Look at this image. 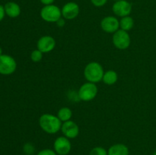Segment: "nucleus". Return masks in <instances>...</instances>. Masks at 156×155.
<instances>
[{
    "mask_svg": "<svg viewBox=\"0 0 156 155\" xmlns=\"http://www.w3.org/2000/svg\"><path fill=\"white\" fill-rule=\"evenodd\" d=\"M104 70L103 66L99 62H91L87 64L84 69V76L87 81L97 84L101 81L103 78Z\"/></svg>",
    "mask_w": 156,
    "mask_h": 155,
    "instance_id": "obj_2",
    "label": "nucleus"
},
{
    "mask_svg": "<svg viewBox=\"0 0 156 155\" xmlns=\"http://www.w3.org/2000/svg\"><path fill=\"white\" fill-rule=\"evenodd\" d=\"M112 43L114 46L120 50H125L128 49L131 43V38L129 33L125 30H117L112 36Z\"/></svg>",
    "mask_w": 156,
    "mask_h": 155,
    "instance_id": "obj_5",
    "label": "nucleus"
},
{
    "mask_svg": "<svg viewBox=\"0 0 156 155\" xmlns=\"http://www.w3.org/2000/svg\"><path fill=\"white\" fill-rule=\"evenodd\" d=\"M98 89L96 84L91 82H85L81 85L78 91V97L82 101L88 102L94 100L97 96Z\"/></svg>",
    "mask_w": 156,
    "mask_h": 155,
    "instance_id": "obj_4",
    "label": "nucleus"
},
{
    "mask_svg": "<svg viewBox=\"0 0 156 155\" xmlns=\"http://www.w3.org/2000/svg\"><path fill=\"white\" fill-rule=\"evenodd\" d=\"M62 122L57 115L50 113H44L40 116L39 126L41 129L49 135H54L61 130Z\"/></svg>",
    "mask_w": 156,
    "mask_h": 155,
    "instance_id": "obj_1",
    "label": "nucleus"
},
{
    "mask_svg": "<svg viewBox=\"0 0 156 155\" xmlns=\"http://www.w3.org/2000/svg\"><path fill=\"white\" fill-rule=\"evenodd\" d=\"M108 155H129V150L126 144L117 143L108 148Z\"/></svg>",
    "mask_w": 156,
    "mask_h": 155,
    "instance_id": "obj_14",
    "label": "nucleus"
},
{
    "mask_svg": "<svg viewBox=\"0 0 156 155\" xmlns=\"http://www.w3.org/2000/svg\"><path fill=\"white\" fill-rule=\"evenodd\" d=\"M152 155H156V151L154 152V153H153V154H152Z\"/></svg>",
    "mask_w": 156,
    "mask_h": 155,
    "instance_id": "obj_27",
    "label": "nucleus"
},
{
    "mask_svg": "<svg viewBox=\"0 0 156 155\" xmlns=\"http://www.w3.org/2000/svg\"><path fill=\"white\" fill-rule=\"evenodd\" d=\"M65 20H66L65 18H63L62 17L61 18H59V19L58 20V21L56 22V25H57L59 27H64V26H65V24H66Z\"/></svg>",
    "mask_w": 156,
    "mask_h": 155,
    "instance_id": "obj_23",
    "label": "nucleus"
},
{
    "mask_svg": "<svg viewBox=\"0 0 156 155\" xmlns=\"http://www.w3.org/2000/svg\"><path fill=\"white\" fill-rule=\"evenodd\" d=\"M17 68V62L12 56L2 54L0 56V74L9 75L13 74Z\"/></svg>",
    "mask_w": 156,
    "mask_h": 155,
    "instance_id": "obj_6",
    "label": "nucleus"
},
{
    "mask_svg": "<svg viewBox=\"0 0 156 155\" xmlns=\"http://www.w3.org/2000/svg\"><path fill=\"white\" fill-rule=\"evenodd\" d=\"M118 80V74L114 70H108L105 71L102 78V81L106 85H114L117 83Z\"/></svg>",
    "mask_w": 156,
    "mask_h": 155,
    "instance_id": "obj_15",
    "label": "nucleus"
},
{
    "mask_svg": "<svg viewBox=\"0 0 156 155\" xmlns=\"http://www.w3.org/2000/svg\"><path fill=\"white\" fill-rule=\"evenodd\" d=\"M40 16L46 22L56 23L62 18V12L60 8L54 4L44 5L40 12Z\"/></svg>",
    "mask_w": 156,
    "mask_h": 155,
    "instance_id": "obj_3",
    "label": "nucleus"
},
{
    "mask_svg": "<svg viewBox=\"0 0 156 155\" xmlns=\"http://www.w3.org/2000/svg\"><path fill=\"white\" fill-rule=\"evenodd\" d=\"M43 56H44V53L40 51L39 50H37V49L34 50L30 53V59H31L32 62H36V63L42 60Z\"/></svg>",
    "mask_w": 156,
    "mask_h": 155,
    "instance_id": "obj_18",
    "label": "nucleus"
},
{
    "mask_svg": "<svg viewBox=\"0 0 156 155\" xmlns=\"http://www.w3.org/2000/svg\"><path fill=\"white\" fill-rule=\"evenodd\" d=\"M56 47V40L49 35L42 36L37 42V49L43 53H48L53 51Z\"/></svg>",
    "mask_w": 156,
    "mask_h": 155,
    "instance_id": "obj_11",
    "label": "nucleus"
},
{
    "mask_svg": "<svg viewBox=\"0 0 156 155\" xmlns=\"http://www.w3.org/2000/svg\"><path fill=\"white\" fill-rule=\"evenodd\" d=\"M60 131L63 136L66 137L69 139H74L79 135V126L73 120L62 122Z\"/></svg>",
    "mask_w": 156,
    "mask_h": 155,
    "instance_id": "obj_12",
    "label": "nucleus"
},
{
    "mask_svg": "<svg viewBox=\"0 0 156 155\" xmlns=\"http://www.w3.org/2000/svg\"><path fill=\"white\" fill-rule=\"evenodd\" d=\"M101 28L108 33H114L120 30V20L115 16H106L101 21Z\"/></svg>",
    "mask_w": 156,
    "mask_h": 155,
    "instance_id": "obj_9",
    "label": "nucleus"
},
{
    "mask_svg": "<svg viewBox=\"0 0 156 155\" xmlns=\"http://www.w3.org/2000/svg\"><path fill=\"white\" fill-rule=\"evenodd\" d=\"M133 10V5L127 0H120L116 1L112 5V12L115 16L123 18V17L130 15Z\"/></svg>",
    "mask_w": 156,
    "mask_h": 155,
    "instance_id": "obj_7",
    "label": "nucleus"
},
{
    "mask_svg": "<svg viewBox=\"0 0 156 155\" xmlns=\"http://www.w3.org/2000/svg\"><path fill=\"white\" fill-rule=\"evenodd\" d=\"M89 155H108V150L101 146H97L90 150Z\"/></svg>",
    "mask_w": 156,
    "mask_h": 155,
    "instance_id": "obj_19",
    "label": "nucleus"
},
{
    "mask_svg": "<svg viewBox=\"0 0 156 155\" xmlns=\"http://www.w3.org/2000/svg\"><path fill=\"white\" fill-rule=\"evenodd\" d=\"M134 27V20L130 15L120 18V29L129 32Z\"/></svg>",
    "mask_w": 156,
    "mask_h": 155,
    "instance_id": "obj_17",
    "label": "nucleus"
},
{
    "mask_svg": "<svg viewBox=\"0 0 156 155\" xmlns=\"http://www.w3.org/2000/svg\"><path fill=\"white\" fill-rule=\"evenodd\" d=\"M114 2H116V1H120V0H114Z\"/></svg>",
    "mask_w": 156,
    "mask_h": 155,
    "instance_id": "obj_28",
    "label": "nucleus"
},
{
    "mask_svg": "<svg viewBox=\"0 0 156 155\" xmlns=\"http://www.w3.org/2000/svg\"><path fill=\"white\" fill-rule=\"evenodd\" d=\"M62 17L66 20H73L77 18L80 12L79 5L75 2H66L61 9Z\"/></svg>",
    "mask_w": 156,
    "mask_h": 155,
    "instance_id": "obj_10",
    "label": "nucleus"
},
{
    "mask_svg": "<svg viewBox=\"0 0 156 155\" xmlns=\"http://www.w3.org/2000/svg\"><path fill=\"white\" fill-rule=\"evenodd\" d=\"M37 155H57V153L54 151L53 149L45 148L40 150V151L37 153Z\"/></svg>",
    "mask_w": 156,
    "mask_h": 155,
    "instance_id": "obj_21",
    "label": "nucleus"
},
{
    "mask_svg": "<svg viewBox=\"0 0 156 155\" xmlns=\"http://www.w3.org/2000/svg\"><path fill=\"white\" fill-rule=\"evenodd\" d=\"M5 12L4 6L0 5V22H1L3 20V18H5Z\"/></svg>",
    "mask_w": 156,
    "mask_h": 155,
    "instance_id": "obj_24",
    "label": "nucleus"
},
{
    "mask_svg": "<svg viewBox=\"0 0 156 155\" xmlns=\"http://www.w3.org/2000/svg\"><path fill=\"white\" fill-rule=\"evenodd\" d=\"M41 4L44 5H52L54 3L55 0H39Z\"/></svg>",
    "mask_w": 156,
    "mask_h": 155,
    "instance_id": "obj_25",
    "label": "nucleus"
},
{
    "mask_svg": "<svg viewBox=\"0 0 156 155\" xmlns=\"http://www.w3.org/2000/svg\"><path fill=\"white\" fill-rule=\"evenodd\" d=\"M5 15L9 18H18L21 15V9L19 5L15 2H9L4 5Z\"/></svg>",
    "mask_w": 156,
    "mask_h": 155,
    "instance_id": "obj_13",
    "label": "nucleus"
},
{
    "mask_svg": "<svg viewBox=\"0 0 156 155\" xmlns=\"http://www.w3.org/2000/svg\"><path fill=\"white\" fill-rule=\"evenodd\" d=\"M91 2V4L94 6V7L97 8H101L105 6L107 4L108 0H90Z\"/></svg>",
    "mask_w": 156,
    "mask_h": 155,
    "instance_id": "obj_22",
    "label": "nucleus"
},
{
    "mask_svg": "<svg viewBox=\"0 0 156 155\" xmlns=\"http://www.w3.org/2000/svg\"><path fill=\"white\" fill-rule=\"evenodd\" d=\"M2 49L0 47V56H2Z\"/></svg>",
    "mask_w": 156,
    "mask_h": 155,
    "instance_id": "obj_26",
    "label": "nucleus"
},
{
    "mask_svg": "<svg viewBox=\"0 0 156 155\" xmlns=\"http://www.w3.org/2000/svg\"><path fill=\"white\" fill-rule=\"evenodd\" d=\"M23 150L27 155H32L35 152V147L31 143H26L23 147Z\"/></svg>",
    "mask_w": 156,
    "mask_h": 155,
    "instance_id": "obj_20",
    "label": "nucleus"
},
{
    "mask_svg": "<svg viewBox=\"0 0 156 155\" xmlns=\"http://www.w3.org/2000/svg\"><path fill=\"white\" fill-rule=\"evenodd\" d=\"M53 150L57 155H68L72 150L70 139L65 136L56 138L53 142Z\"/></svg>",
    "mask_w": 156,
    "mask_h": 155,
    "instance_id": "obj_8",
    "label": "nucleus"
},
{
    "mask_svg": "<svg viewBox=\"0 0 156 155\" xmlns=\"http://www.w3.org/2000/svg\"><path fill=\"white\" fill-rule=\"evenodd\" d=\"M57 117L62 122L69 121L73 117V111L70 108L63 106L60 108L57 112Z\"/></svg>",
    "mask_w": 156,
    "mask_h": 155,
    "instance_id": "obj_16",
    "label": "nucleus"
}]
</instances>
